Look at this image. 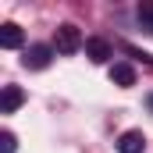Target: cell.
Masks as SVG:
<instances>
[{
  "label": "cell",
  "mask_w": 153,
  "mask_h": 153,
  "mask_svg": "<svg viewBox=\"0 0 153 153\" xmlns=\"http://www.w3.org/2000/svg\"><path fill=\"white\" fill-rule=\"evenodd\" d=\"M25 68H32V71H43L50 61H53V46H46V43H36V46H29L25 50Z\"/></svg>",
  "instance_id": "6da1fadb"
},
{
  "label": "cell",
  "mask_w": 153,
  "mask_h": 153,
  "mask_svg": "<svg viewBox=\"0 0 153 153\" xmlns=\"http://www.w3.org/2000/svg\"><path fill=\"white\" fill-rule=\"evenodd\" d=\"M53 46H57L61 53H75L78 46H82V36H78V29L71 25V22L57 29V36H53Z\"/></svg>",
  "instance_id": "7a4b0ae2"
},
{
  "label": "cell",
  "mask_w": 153,
  "mask_h": 153,
  "mask_svg": "<svg viewBox=\"0 0 153 153\" xmlns=\"http://www.w3.org/2000/svg\"><path fill=\"white\" fill-rule=\"evenodd\" d=\"M143 150H146V135L139 128H128L117 135V153H143Z\"/></svg>",
  "instance_id": "3957f363"
},
{
  "label": "cell",
  "mask_w": 153,
  "mask_h": 153,
  "mask_svg": "<svg viewBox=\"0 0 153 153\" xmlns=\"http://www.w3.org/2000/svg\"><path fill=\"white\" fill-rule=\"evenodd\" d=\"M22 103H25V93L18 85H4L0 89V114H14Z\"/></svg>",
  "instance_id": "277c9868"
},
{
  "label": "cell",
  "mask_w": 153,
  "mask_h": 153,
  "mask_svg": "<svg viewBox=\"0 0 153 153\" xmlns=\"http://www.w3.org/2000/svg\"><path fill=\"white\" fill-rule=\"evenodd\" d=\"M85 57H89L93 64H103V61L111 57V43H107V39H85Z\"/></svg>",
  "instance_id": "5b68a950"
},
{
  "label": "cell",
  "mask_w": 153,
  "mask_h": 153,
  "mask_svg": "<svg viewBox=\"0 0 153 153\" xmlns=\"http://www.w3.org/2000/svg\"><path fill=\"white\" fill-rule=\"evenodd\" d=\"M111 82H114V85H121V89L135 85V68H132V64H125V61H117L114 68H111Z\"/></svg>",
  "instance_id": "8992f818"
},
{
  "label": "cell",
  "mask_w": 153,
  "mask_h": 153,
  "mask_svg": "<svg viewBox=\"0 0 153 153\" xmlns=\"http://www.w3.org/2000/svg\"><path fill=\"white\" fill-rule=\"evenodd\" d=\"M0 46H4V50H18V46H22V29H18L14 22L0 25Z\"/></svg>",
  "instance_id": "52a82bcc"
},
{
  "label": "cell",
  "mask_w": 153,
  "mask_h": 153,
  "mask_svg": "<svg viewBox=\"0 0 153 153\" xmlns=\"http://www.w3.org/2000/svg\"><path fill=\"white\" fill-rule=\"evenodd\" d=\"M139 25H143V32H153V0L139 4Z\"/></svg>",
  "instance_id": "ba28073f"
},
{
  "label": "cell",
  "mask_w": 153,
  "mask_h": 153,
  "mask_svg": "<svg viewBox=\"0 0 153 153\" xmlns=\"http://www.w3.org/2000/svg\"><path fill=\"white\" fill-rule=\"evenodd\" d=\"M14 150H18L14 132H0V153H14Z\"/></svg>",
  "instance_id": "9c48e42d"
},
{
  "label": "cell",
  "mask_w": 153,
  "mask_h": 153,
  "mask_svg": "<svg viewBox=\"0 0 153 153\" xmlns=\"http://www.w3.org/2000/svg\"><path fill=\"white\" fill-rule=\"evenodd\" d=\"M146 103H150V111H153V93H150V96H146Z\"/></svg>",
  "instance_id": "30bf717a"
}]
</instances>
